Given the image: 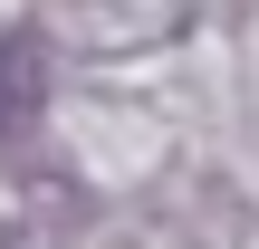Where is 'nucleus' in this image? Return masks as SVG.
Listing matches in <instances>:
<instances>
[{
  "instance_id": "nucleus-1",
  "label": "nucleus",
  "mask_w": 259,
  "mask_h": 249,
  "mask_svg": "<svg viewBox=\"0 0 259 249\" xmlns=\"http://www.w3.org/2000/svg\"><path fill=\"white\" fill-rule=\"evenodd\" d=\"M48 106V48L38 29H0V144H19Z\"/></svg>"
}]
</instances>
